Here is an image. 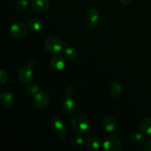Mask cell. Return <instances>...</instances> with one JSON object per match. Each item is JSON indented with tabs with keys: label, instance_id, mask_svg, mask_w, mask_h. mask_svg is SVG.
Here are the masks:
<instances>
[{
	"label": "cell",
	"instance_id": "obj_5",
	"mask_svg": "<svg viewBox=\"0 0 151 151\" xmlns=\"http://www.w3.org/2000/svg\"><path fill=\"white\" fill-rule=\"evenodd\" d=\"M27 29L26 25L22 22H16L10 26L9 33L12 38L15 39H20L26 35Z\"/></svg>",
	"mask_w": 151,
	"mask_h": 151
},
{
	"label": "cell",
	"instance_id": "obj_3",
	"mask_svg": "<svg viewBox=\"0 0 151 151\" xmlns=\"http://www.w3.org/2000/svg\"><path fill=\"white\" fill-rule=\"evenodd\" d=\"M50 102V94L45 91L40 90L33 96V104L36 109L44 110L49 106Z\"/></svg>",
	"mask_w": 151,
	"mask_h": 151
},
{
	"label": "cell",
	"instance_id": "obj_19",
	"mask_svg": "<svg viewBox=\"0 0 151 151\" xmlns=\"http://www.w3.org/2000/svg\"><path fill=\"white\" fill-rule=\"evenodd\" d=\"M83 142L84 140L82 137H81V136H76L71 141V146L74 149H79L80 147H82Z\"/></svg>",
	"mask_w": 151,
	"mask_h": 151
},
{
	"label": "cell",
	"instance_id": "obj_22",
	"mask_svg": "<svg viewBox=\"0 0 151 151\" xmlns=\"http://www.w3.org/2000/svg\"><path fill=\"white\" fill-rule=\"evenodd\" d=\"M29 6L28 0H17L16 2V7L19 10H25Z\"/></svg>",
	"mask_w": 151,
	"mask_h": 151
},
{
	"label": "cell",
	"instance_id": "obj_6",
	"mask_svg": "<svg viewBox=\"0 0 151 151\" xmlns=\"http://www.w3.org/2000/svg\"><path fill=\"white\" fill-rule=\"evenodd\" d=\"M34 73L32 68L24 66L18 72V79L22 85H29L33 79Z\"/></svg>",
	"mask_w": 151,
	"mask_h": 151
},
{
	"label": "cell",
	"instance_id": "obj_23",
	"mask_svg": "<svg viewBox=\"0 0 151 151\" xmlns=\"http://www.w3.org/2000/svg\"><path fill=\"white\" fill-rule=\"evenodd\" d=\"M75 93V87L73 85H67L64 89V95L66 97H72Z\"/></svg>",
	"mask_w": 151,
	"mask_h": 151
},
{
	"label": "cell",
	"instance_id": "obj_26",
	"mask_svg": "<svg viewBox=\"0 0 151 151\" xmlns=\"http://www.w3.org/2000/svg\"><path fill=\"white\" fill-rule=\"evenodd\" d=\"M144 148L146 151H151V139L148 140V141L146 142Z\"/></svg>",
	"mask_w": 151,
	"mask_h": 151
},
{
	"label": "cell",
	"instance_id": "obj_24",
	"mask_svg": "<svg viewBox=\"0 0 151 151\" xmlns=\"http://www.w3.org/2000/svg\"><path fill=\"white\" fill-rule=\"evenodd\" d=\"M8 81V75L4 69H0V83L1 84H4Z\"/></svg>",
	"mask_w": 151,
	"mask_h": 151
},
{
	"label": "cell",
	"instance_id": "obj_4",
	"mask_svg": "<svg viewBox=\"0 0 151 151\" xmlns=\"http://www.w3.org/2000/svg\"><path fill=\"white\" fill-rule=\"evenodd\" d=\"M103 147L108 151H119L122 149V144L118 137L110 136L103 140Z\"/></svg>",
	"mask_w": 151,
	"mask_h": 151
},
{
	"label": "cell",
	"instance_id": "obj_25",
	"mask_svg": "<svg viewBox=\"0 0 151 151\" xmlns=\"http://www.w3.org/2000/svg\"><path fill=\"white\" fill-rule=\"evenodd\" d=\"M35 65V61L33 60L32 58H29L27 60L26 62V66H28V67H30V68H33Z\"/></svg>",
	"mask_w": 151,
	"mask_h": 151
},
{
	"label": "cell",
	"instance_id": "obj_7",
	"mask_svg": "<svg viewBox=\"0 0 151 151\" xmlns=\"http://www.w3.org/2000/svg\"><path fill=\"white\" fill-rule=\"evenodd\" d=\"M86 20L87 22V26L89 29H94L96 24L99 20V13L97 9L94 7H88L86 11Z\"/></svg>",
	"mask_w": 151,
	"mask_h": 151
},
{
	"label": "cell",
	"instance_id": "obj_9",
	"mask_svg": "<svg viewBox=\"0 0 151 151\" xmlns=\"http://www.w3.org/2000/svg\"><path fill=\"white\" fill-rule=\"evenodd\" d=\"M101 125L103 129L107 132H113L118 128V122L113 116L108 115L104 116L101 120Z\"/></svg>",
	"mask_w": 151,
	"mask_h": 151
},
{
	"label": "cell",
	"instance_id": "obj_15",
	"mask_svg": "<svg viewBox=\"0 0 151 151\" xmlns=\"http://www.w3.org/2000/svg\"><path fill=\"white\" fill-rule=\"evenodd\" d=\"M27 27L32 32H38L41 29L43 24L41 19L38 18H31L28 20Z\"/></svg>",
	"mask_w": 151,
	"mask_h": 151
},
{
	"label": "cell",
	"instance_id": "obj_18",
	"mask_svg": "<svg viewBox=\"0 0 151 151\" xmlns=\"http://www.w3.org/2000/svg\"><path fill=\"white\" fill-rule=\"evenodd\" d=\"M63 56H64L65 59L69 61H74L78 58V53L77 50L72 47H66L63 51Z\"/></svg>",
	"mask_w": 151,
	"mask_h": 151
},
{
	"label": "cell",
	"instance_id": "obj_20",
	"mask_svg": "<svg viewBox=\"0 0 151 151\" xmlns=\"http://www.w3.org/2000/svg\"><path fill=\"white\" fill-rule=\"evenodd\" d=\"M131 142L134 145L139 146L144 142V137L140 133H137L131 137Z\"/></svg>",
	"mask_w": 151,
	"mask_h": 151
},
{
	"label": "cell",
	"instance_id": "obj_8",
	"mask_svg": "<svg viewBox=\"0 0 151 151\" xmlns=\"http://www.w3.org/2000/svg\"><path fill=\"white\" fill-rule=\"evenodd\" d=\"M51 127L56 133L60 135L61 139H64L66 138V126L64 120L59 116H55L51 120Z\"/></svg>",
	"mask_w": 151,
	"mask_h": 151
},
{
	"label": "cell",
	"instance_id": "obj_13",
	"mask_svg": "<svg viewBox=\"0 0 151 151\" xmlns=\"http://www.w3.org/2000/svg\"><path fill=\"white\" fill-rule=\"evenodd\" d=\"M0 103L4 107H11L15 103L14 96L9 91H3L0 94Z\"/></svg>",
	"mask_w": 151,
	"mask_h": 151
},
{
	"label": "cell",
	"instance_id": "obj_14",
	"mask_svg": "<svg viewBox=\"0 0 151 151\" xmlns=\"http://www.w3.org/2000/svg\"><path fill=\"white\" fill-rule=\"evenodd\" d=\"M109 94L112 98H119L122 94V87L121 84L117 82L112 83L109 87Z\"/></svg>",
	"mask_w": 151,
	"mask_h": 151
},
{
	"label": "cell",
	"instance_id": "obj_21",
	"mask_svg": "<svg viewBox=\"0 0 151 151\" xmlns=\"http://www.w3.org/2000/svg\"><path fill=\"white\" fill-rule=\"evenodd\" d=\"M40 91V87L38 84H32L28 85L25 88V91L28 95H35L36 93Z\"/></svg>",
	"mask_w": 151,
	"mask_h": 151
},
{
	"label": "cell",
	"instance_id": "obj_1",
	"mask_svg": "<svg viewBox=\"0 0 151 151\" xmlns=\"http://www.w3.org/2000/svg\"><path fill=\"white\" fill-rule=\"evenodd\" d=\"M71 127L78 134L85 133L89 127V119L84 114H77L71 119Z\"/></svg>",
	"mask_w": 151,
	"mask_h": 151
},
{
	"label": "cell",
	"instance_id": "obj_16",
	"mask_svg": "<svg viewBox=\"0 0 151 151\" xmlns=\"http://www.w3.org/2000/svg\"><path fill=\"white\" fill-rule=\"evenodd\" d=\"M86 145L88 149L91 150H97L100 148L101 145V142L97 137H88L86 141Z\"/></svg>",
	"mask_w": 151,
	"mask_h": 151
},
{
	"label": "cell",
	"instance_id": "obj_17",
	"mask_svg": "<svg viewBox=\"0 0 151 151\" xmlns=\"http://www.w3.org/2000/svg\"><path fill=\"white\" fill-rule=\"evenodd\" d=\"M139 128L142 132L151 136V116H147L140 122Z\"/></svg>",
	"mask_w": 151,
	"mask_h": 151
},
{
	"label": "cell",
	"instance_id": "obj_12",
	"mask_svg": "<svg viewBox=\"0 0 151 151\" xmlns=\"http://www.w3.org/2000/svg\"><path fill=\"white\" fill-rule=\"evenodd\" d=\"M64 58H65L60 55H55V57H53L50 62V69L56 72L63 70L66 66Z\"/></svg>",
	"mask_w": 151,
	"mask_h": 151
},
{
	"label": "cell",
	"instance_id": "obj_10",
	"mask_svg": "<svg viewBox=\"0 0 151 151\" xmlns=\"http://www.w3.org/2000/svg\"><path fill=\"white\" fill-rule=\"evenodd\" d=\"M31 7L34 12L38 14L45 13L50 7L49 0H32Z\"/></svg>",
	"mask_w": 151,
	"mask_h": 151
},
{
	"label": "cell",
	"instance_id": "obj_27",
	"mask_svg": "<svg viewBox=\"0 0 151 151\" xmlns=\"http://www.w3.org/2000/svg\"><path fill=\"white\" fill-rule=\"evenodd\" d=\"M120 1L122 4H125V5H128V4H130L132 3L133 0H120Z\"/></svg>",
	"mask_w": 151,
	"mask_h": 151
},
{
	"label": "cell",
	"instance_id": "obj_11",
	"mask_svg": "<svg viewBox=\"0 0 151 151\" xmlns=\"http://www.w3.org/2000/svg\"><path fill=\"white\" fill-rule=\"evenodd\" d=\"M61 109L66 114H73L78 109V104L72 97H66L62 103Z\"/></svg>",
	"mask_w": 151,
	"mask_h": 151
},
{
	"label": "cell",
	"instance_id": "obj_2",
	"mask_svg": "<svg viewBox=\"0 0 151 151\" xmlns=\"http://www.w3.org/2000/svg\"><path fill=\"white\" fill-rule=\"evenodd\" d=\"M63 47V44L58 38L50 36L44 41V48L50 54H57L60 52Z\"/></svg>",
	"mask_w": 151,
	"mask_h": 151
}]
</instances>
